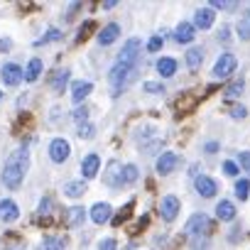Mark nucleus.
<instances>
[{
	"instance_id": "1",
	"label": "nucleus",
	"mask_w": 250,
	"mask_h": 250,
	"mask_svg": "<svg viewBox=\"0 0 250 250\" xmlns=\"http://www.w3.org/2000/svg\"><path fill=\"white\" fill-rule=\"evenodd\" d=\"M25 172H27V147H18L8 162H5V169H3V182L8 189H20L22 179H25Z\"/></svg>"
},
{
	"instance_id": "2",
	"label": "nucleus",
	"mask_w": 250,
	"mask_h": 250,
	"mask_svg": "<svg viewBox=\"0 0 250 250\" xmlns=\"http://www.w3.org/2000/svg\"><path fill=\"white\" fill-rule=\"evenodd\" d=\"M213 230V221L206 216V213H194L189 221H187V226H184V233L187 235H191V238H196V235H208Z\"/></svg>"
},
{
	"instance_id": "3",
	"label": "nucleus",
	"mask_w": 250,
	"mask_h": 250,
	"mask_svg": "<svg viewBox=\"0 0 250 250\" xmlns=\"http://www.w3.org/2000/svg\"><path fill=\"white\" fill-rule=\"evenodd\" d=\"M135 74H138V66H128V64H118V62H115V66L110 69L108 79H110V83L115 86V91H120L128 81L135 79Z\"/></svg>"
},
{
	"instance_id": "4",
	"label": "nucleus",
	"mask_w": 250,
	"mask_h": 250,
	"mask_svg": "<svg viewBox=\"0 0 250 250\" xmlns=\"http://www.w3.org/2000/svg\"><path fill=\"white\" fill-rule=\"evenodd\" d=\"M143 54V42L140 40H128L123 44L120 54H118V64H128V66H138V59Z\"/></svg>"
},
{
	"instance_id": "5",
	"label": "nucleus",
	"mask_w": 250,
	"mask_h": 250,
	"mask_svg": "<svg viewBox=\"0 0 250 250\" xmlns=\"http://www.w3.org/2000/svg\"><path fill=\"white\" fill-rule=\"evenodd\" d=\"M235 66H238V59L226 52V54L218 57V62H216V66H213V76H216V79H226V76H230V74L235 71Z\"/></svg>"
},
{
	"instance_id": "6",
	"label": "nucleus",
	"mask_w": 250,
	"mask_h": 250,
	"mask_svg": "<svg viewBox=\"0 0 250 250\" xmlns=\"http://www.w3.org/2000/svg\"><path fill=\"white\" fill-rule=\"evenodd\" d=\"M103 182H105L108 187H113V189L123 187V165H120L118 160H110V162L105 165V172H103Z\"/></svg>"
},
{
	"instance_id": "7",
	"label": "nucleus",
	"mask_w": 250,
	"mask_h": 250,
	"mask_svg": "<svg viewBox=\"0 0 250 250\" xmlns=\"http://www.w3.org/2000/svg\"><path fill=\"white\" fill-rule=\"evenodd\" d=\"M69 155H71V147H69V143H66L64 138L52 140V145H49V157H52V162H66Z\"/></svg>"
},
{
	"instance_id": "8",
	"label": "nucleus",
	"mask_w": 250,
	"mask_h": 250,
	"mask_svg": "<svg viewBox=\"0 0 250 250\" xmlns=\"http://www.w3.org/2000/svg\"><path fill=\"white\" fill-rule=\"evenodd\" d=\"M0 79H3L5 86H18L25 79V71L18 64H5L3 69H0Z\"/></svg>"
},
{
	"instance_id": "9",
	"label": "nucleus",
	"mask_w": 250,
	"mask_h": 250,
	"mask_svg": "<svg viewBox=\"0 0 250 250\" xmlns=\"http://www.w3.org/2000/svg\"><path fill=\"white\" fill-rule=\"evenodd\" d=\"M179 162H182V157L177 152H162L160 160H157V172L160 174H172L179 167Z\"/></svg>"
},
{
	"instance_id": "10",
	"label": "nucleus",
	"mask_w": 250,
	"mask_h": 250,
	"mask_svg": "<svg viewBox=\"0 0 250 250\" xmlns=\"http://www.w3.org/2000/svg\"><path fill=\"white\" fill-rule=\"evenodd\" d=\"M194 187H196L199 196H204V199H211V196H216V191H218V184H216L211 177H206V174L196 177V179H194Z\"/></svg>"
},
{
	"instance_id": "11",
	"label": "nucleus",
	"mask_w": 250,
	"mask_h": 250,
	"mask_svg": "<svg viewBox=\"0 0 250 250\" xmlns=\"http://www.w3.org/2000/svg\"><path fill=\"white\" fill-rule=\"evenodd\" d=\"M177 213H179V199L177 196H165L162 204H160V216L165 221H174Z\"/></svg>"
},
{
	"instance_id": "12",
	"label": "nucleus",
	"mask_w": 250,
	"mask_h": 250,
	"mask_svg": "<svg viewBox=\"0 0 250 250\" xmlns=\"http://www.w3.org/2000/svg\"><path fill=\"white\" fill-rule=\"evenodd\" d=\"M18 218H20V208H18L15 201H10V199L0 201V221L13 223V221H18Z\"/></svg>"
},
{
	"instance_id": "13",
	"label": "nucleus",
	"mask_w": 250,
	"mask_h": 250,
	"mask_svg": "<svg viewBox=\"0 0 250 250\" xmlns=\"http://www.w3.org/2000/svg\"><path fill=\"white\" fill-rule=\"evenodd\" d=\"M194 37H196V27L191 22H179V27L174 30V40L179 44H189Z\"/></svg>"
},
{
	"instance_id": "14",
	"label": "nucleus",
	"mask_w": 250,
	"mask_h": 250,
	"mask_svg": "<svg viewBox=\"0 0 250 250\" xmlns=\"http://www.w3.org/2000/svg\"><path fill=\"white\" fill-rule=\"evenodd\" d=\"M98 167H101L98 155H86L83 162H81V174H83L86 179H93V177L98 174Z\"/></svg>"
},
{
	"instance_id": "15",
	"label": "nucleus",
	"mask_w": 250,
	"mask_h": 250,
	"mask_svg": "<svg viewBox=\"0 0 250 250\" xmlns=\"http://www.w3.org/2000/svg\"><path fill=\"white\" fill-rule=\"evenodd\" d=\"M83 218H86V211H83L81 206H74V208H66V211H64V226H69V228L81 226Z\"/></svg>"
},
{
	"instance_id": "16",
	"label": "nucleus",
	"mask_w": 250,
	"mask_h": 250,
	"mask_svg": "<svg viewBox=\"0 0 250 250\" xmlns=\"http://www.w3.org/2000/svg\"><path fill=\"white\" fill-rule=\"evenodd\" d=\"M120 37V27L115 25V22H110V25H105L101 32H98V42L103 44V47H108V44H113L115 40Z\"/></svg>"
},
{
	"instance_id": "17",
	"label": "nucleus",
	"mask_w": 250,
	"mask_h": 250,
	"mask_svg": "<svg viewBox=\"0 0 250 250\" xmlns=\"http://www.w3.org/2000/svg\"><path fill=\"white\" fill-rule=\"evenodd\" d=\"M213 20H216L213 10H211V8H201V10H196V18H194V27L208 30V27L213 25Z\"/></svg>"
},
{
	"instance_id": "18",
	"label": "nucleus",
	"mask_w": 250,
	"mask_h": 250,
	"mask_svg": "<svg viewBox=\"0 0 250 250\" xmlns=\"http://www.w3.org/2000/svg\"><path fill=\"white\" fill-rule=\"evenodd\" d=\"M110 216H113V208H110V204H96L93 208H91V218H93V223H105V221H110Z\"/></svg>"
},
{
	"instance_id": "19",
	"label": "nucleus",
	"mask_w": 250,
	"mask_h": 250,
	"mask_svg": "<svg viewBox=\"0 0 250 250\" xmlns=\"http://www.w3.org/2000/svg\"><path fill=\"white\" fill-rule=\"evenodd\" d=\"M91 91H93V86H91L88 81H76V83L71 86V98H74V103H81Z\"/></svg>"
},
{
	"instance_id": "20",
	"label": "nucleus",
	"mask_w": 250,
	"mask_h": 250,
	"mask_svg": "<svg viewBox=\"0 0 250 250\" xmlns=\"http://www.w3.org/2000/svg\"><path fill=\"white\" fill-rule=\"evenodd\" d=\"M184 59H187V66H189L191 71H196V69L201 66V62H204V49H201V47H191Z\"/></svg>"
},
{
	"instance_id": "21",
	"label": "nucleus",
	"mask_w": 250,
	"mask_h": 250,
	"mask_svg": "<svg viewBox=\"0 0 250 250\" xmlns=\"http://www.w3.org/2000/svg\"><path fill=\"white\" fill-rule=\"evenodd\" d=\"M196 101H199V96H194V93H182V96L177 98L174 105H177V110L184 115V113H189V110L196 105Z\"/></svg>"
},
{
	"instance_id": "22",
	"label": "nucleus",
	"mask_w": 250,
	"mask_h": 250,
	"mask_svg": "<svg viewBox=\"0 0 250 250\" xmlns=\"http://www.w3.org/2000/svg\"><path fill=\"white\" fill-rule=\"evenodd\" d=\"M157 71H160V76L169 79V76H174V74H177V62H174V59H169V57H162V59L157 62Z\"/></svg>"
},
{
	"instance_id": "23",
	"label": "nucleus",
	"mask_w": 250,
	"mask_h": 250,
	"mask_svg": "<svg viewBox=\"0 0 250 250\" xmlns=\"http://www.w3.org/2000/svg\"><path fill=\"white\" fill-rule=\"evenodd\" d=\"M216 216H218V221H233L235 218V206L230 201H218Z\"/></svg>"
},
{
	"instance_id": "24",
	"label": "nucleus",
	"mask_w": 250,
	"mask_h": 250,
	"mask_svg": "<svg viewBox=\"0 0 250 250\" xmlns=\"http://www.w3.org/2000/svg\"><path fill=\"white\" fill-rule=\"evenodd\" d=\"M52 88L57 91V93H64V88H66V83H69V71L64 69V71H54L52 74Z\"/></svg>"
},
{
	"instance_id": "25",
	"label": "nucleus",
	"mask_w": 250,
	"mask_h": 250,
	"mask_svg": "<svg viewBox=\"0 0 250 250\" xmlns=\"http://www.w3.org/2000/svg\"><path fill=\"white\" fill-rule=\"evenodd\" d=\"M86 191H88V189H86L83 182H69V184H64V194L71 196V199H79V196H83Z\"/></svg>"
},
{
	"instance_id": "26",
	"label": "nucleus",
	"mask_w": 250,
	"mask_h": 250,
	"mask_svg": "<svg viewBox=\"0 0 250 250\" xmlns=\"http://www.w3.org/2000/svg\"><path fill=\"white\" fill-rule=\"evenodd\" d=\"M42 74V59H32L25 69V81H37Z\"/></svg>"
},
{
	"instance_id": "27",
	"label": "nucleus",
	"mask_w": 250,
	"mask_h": 250,
	"mask_svg": "<svg viewBox=\"0 0 250 250\" xmlns=\"http://www.w3.org/2000/svg\"><path fill=\"white\" fill-rule=\"evenodd\" d=\"M66 248V238H44L42 240V250H64Z\"/></svg>"
},
{
	"instance_id": "28",
	"label": "nucleus",
	"mask_w": 250,
	"mask_h": 250,
	"mask_svg": "<svg viewBox=\"0 0 250 250\" xmlns=\"http://www.w3.org/2000/svg\"><path fill=\"white\" fill-rule=\"evenodd\" d=\"M238 35L240 40H250V13H245L238 22Z\"/></svg>"
},
{
	"instance_id": "29",
	"label": "nucleus",
	"mask_w": 250,
	"mask_h": 250,
	"mask_svg": "<svg viewBox=\"0 0 250 250\" xmlns=\"http://www.w3.org/2000/svg\"><path fill=\"white\" fill-rule=\"evenodd\" d=\"M138 182V167L135 165H125L123 167V184H133Z\"/></svg>"
},
{
	"instance_id": "30",
	"label": "nucleus",
	"mask_w": 250,
	"mask_h": 250,
	"mask_svg": "<svg viewBox=\"0 0 250 250\" xmlns=\"http://www.w3.org/2000/svg\"><path fill=\"white\" fill-rule=\"evenodd\" d=\"M248 194H250V182H248V179H238V182H235V196H238L240 201H245Z\"/></svg>"
},
{
	"instance_id": "31",
	"label": "nucleus",
	"mask_w": 250,
	"mask_h": 250,
	"mask_svg": "<svg viewBox=\"0 0 250 250\" xmlns=\"http://www.w3.org/2000/svg\"><path fill=\"white\" fill-rule=\"evenodd\" d=\"M133 206H135V204L130 201V204L125 206V208H123V211H120L118 216H113V226H123L125 221H128V218H130V213H133Z\"/></svg>"
},
{
	"instance_id": "32",
	"label": "nucleus",
	"mask_w": 250,
	"mask_h": 250,
	"mask_svg": "<svg viewBox=\"0 0 250 250\" xmlns=\"http://www.w3.org/2000/svg\"><path fill=\"white\" fill-rule=\"evenodd\" d=\"M76 135H79L81 140H91V138L96 135V128H93L91 123H81V125H79V133H76Z\"/></svg>"
},
{
	"instance_id": "33",
	"label": "nucleus",
	"mask_w": 250,
	"mask_h": 250,
	"mask_svg": "<svg viewBox=\"0 0 250 250\" xmlns=\"http://www.w3.org/2000/svg\"><path fill=\"white\" fill-rule=\"evenodd\" d=\"M62 40V32L59 30H49L42 40H37V47H42V44H47V42H59Z\"/></svg>"
},
{
	"instance_id": "34",
	"label": "nucleus",
	"mask_w": 250,
	"mask_h": 250,
	"mask_svg": "<svg viewBox=\"0 0 250 250\" xmlns=\"http://www.w3.org/2000/svg\"><path fill=\"white\" fill-rule=\"evenodd\" d=\"M211 8H216V10H235L238 3H226V0H211Z\"/></svg>"
},
{
	"instance_id": "35",
	"label": "nucleus",
	"mask_w": 250,
	"mask_h": 250,
	"mask_svg": "<svg viewBox=\"0 0 250 250\" xmlns=\"http://www.w3.org/2000/svg\"><path fill=\"white\" fill-rule=\"evenodd\" d=\"M143 88H145V93H155V96H157V93H165V86L157 83V81H147Z\"/></svg>"
},
{
	"instance_id": "36",
	"label": "nucleus",
	"mask_w": 250,
	"mask_h": 250,
	"mask_svg": "<svg viewBox=\"0 0 250 250\" xmlns=\"http://www.w3.org/2000/svg\"><path fill=\"white\" fill-rule=\"evenodd\" d=\"M243 79H238V81H233L228 88H226V96H238V93H243Z\"/></svg>"
},
{
	"instance_id": "37",
	"label": "nucleus",
	"mask_w": 250,
	"mask_h": 250,
	"mask_svg": "<svg viewBox=\"0 0 250 250\" xmlns=\"http://www.w3.org/2000/svg\"><path fill=\"white\" fill-rule=\"evenodd\" d=\"M93 27H96V25H93L91 20H88V22H83V25H81V30H79V37H76V42H81V40H86V37H88V32H91Z\"/></svg>"
},
{
	"instance_id": "38",
	"label": "nucleus",
	"mask_w": 250,
	"mask_h": 250,
	"mask_svg": "<svg viewBox=\"0 0 250 250\" xmlns=\"http://www.w3.org/2000/svg\"><path fill=\"white\" fill-rule=\"evenodd\" d=\"M71 115H74V120H79V125L88 120V110H86V105H83V108H76V110H74Z\"/></svg>"
},
{
	"instance_id": "39",
	"label": "nucleus",
	"mask_w": 250,
	"mask_h": 250,
	"mask_svg": "<svg viewBox=\"0 0 250 250\" xmlns=\"http://www.w3.org/2000/svg\"><path fill=\"white\" fill-rule=\"evenodd\" d=\"M238 162L245 172H250V152H238Z\"/></svg>"
},
{
	"instance_id": "40",
	"label": "nucleus",
	"mask_w": 250,
	"mask_h": 250,
	"mask_svg": "<svg viewBox=\"0 0 250 250\" xmlns=\"http://www.w3.org/2000/svg\"><path fill=\"white\" fill-rule=\"evenodd\" d=\"M206 245H208V238H201V235L191 238V248H194V250H201V248H206Z\"/></svg>"
},
{
	"instance_id": "41",
	"label": "nucleus",
	"mask_w": 250,
	"mask_h": 250,
	"mask_svg": "<svg viewBox=\"0 0 250 250\" xmlns=\"http://www.w3.org/2000/svg\"><path fill=\"white\" fill-rule=\"evenodd\" d=\"M160 47H162V37H160V35H157V37H152V40L147 42V52H157Z\"/></svg>"
},
{
	"instance_id": "42",
	"label": "nucleus",
	"mask_w": 250,
	"mask_h": 250,
	"mask_svg": "<svg viewBox=\"0 0 250 250\" xmlns=\"http://www.w3.org/2000/svg\"><path fill=\"white\" fill-rule=\"evenodd\" d=\"M223 172H226L228 177H238V165H235V162H226V165H223Z\"/></svg>"
},
{
	"instance_id": "43",
	"label": "nucleus",
	"mask_w": 250,
	"mask_h": 250,
	"mask_svg": "<svg viewBox=\"0 0 250 250\" xmlns=\"http://www.w3.org/2000/svg\"><path fill=\"white\" fill-rule=\"evenodd\" d=\"M230 115H233V118H245L248 110H245L243 105H230Z\"/></svg>"
},
{
	"instance_id": "44",
	"label": "nucleus",
	"mask_w": 250,
	"mask_h": 250,
	"mask_svg": "<svg viewBox=\"0 0 250 250\" xmlns=\"http://www.w3.org/2000/svg\"><path fill=\"white\" fill-rule=\"evenodd\" d=\"M115 248H118L115 238H105V240H101V250H115Z\"/></svg>"
},
{
	"instance_id": "45",
	"label": "nucleus",
	"mask_w": 250,
	"mask_h": 250,
	"mask_svg": "<svg viewBox=\"0 0 250 250\" xmlns=\"http://www.w3.org/2000/svg\"><path fill=\"white\" fill-rule=\"evenodd\" d=\"M218 40H221V42H228V40H230V27L223 25V27L218 30Z\"/></svg>"
},
{
	"instance_id": "46",
	"label": "nucleus",
	"mask_w": 250,
	"mask_h": 250,
	"mask_svg": "<svg viewBox=\"0 0 250 250\" xmlns=\"http://www.w3.org/2000/svg\"><path fill=\"white\" fill-rule=\"evenodd\" d=\"M49 208H52V201H49V199H42V204H40V213H49Z\"/></svg>"
},
{
	"instance_id": "47",
	"label": "nucleus",
	"mask_w": 250,
	"mask_h": 250,
	"mask_svg": "<svg viewBox=\"0 0 250 250\" xmlns=\"http://www.w3.org/2000/svg\"><path fill=\"white\" fill-rule=\"evenodd\" d=\"M208 155H213V152H218V143H206V147H204Z\"/></svg>"
},
{
	"instance_id": "48",
	"label": "nucleus",
	"mask_w": 250,
	"mask_h": 250,
	"mask_svg": "<svg viewBox=\"0 0 250 250\" xmlns=\"http://www.w3.org/2000/svg\"><path fill=\"white\" fill-rule=\"evenodd\" d=\"M10 47H13V42H10V40H0V52H8Z\"/></svg>"
},
{
	"instance_id": "49",
	"label": "nucleus",
	"mask_w": 250,
	"mask_h": 250,
	"mask_svg": "<svg viewBox=\"0 0 250 250\" xmlns=\"http://www.w3.org/2000/svg\"><path fill=\"white\" fill-rule=\"evenodd\" d=\"M5 250H20V248H5Z\"/></svg>"
}]
</instances>
